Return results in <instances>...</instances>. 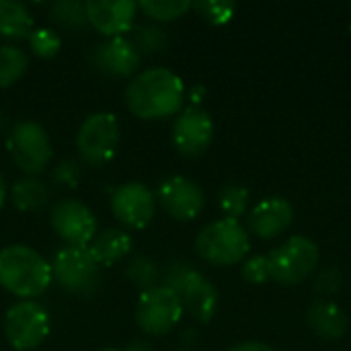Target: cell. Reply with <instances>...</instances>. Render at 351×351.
I'll list each match as a JSON object with an SVG mask.
<instances>
[{
    "label": "cell",
    "mask_w": 351,
    "mask_h": 351,
    "mask_svg": "<svg viewBox=\"0 0 351 351\" xmlns=\"http://www.w3.org/2000/svg\"><path fill=\"white\" fill-rule=\"evenodd\" d=\"M123 99L138 119H167L181 111L185 84L169 68H148L128 82Z\"/></svg>",
    "instance_id": "cell-1"
},
{
    "label": "cell",
    "mask_w": 351,
    "mask_h": 351,
    "mask_svg": "<svg viewBox=\"0 0 351 351\" xmlns=\"http://www.w3.org/2000/svg\"><path fill=\"white\" fill-rule=\"evenodd\" d=\"M51 282V265L35 249L10 245L0 251V286L6 292L21 300H33L41 296Z\"/></svg>",
    "instance_id": "cell-2"
},
{
    "label": "cell",
    "mask_w": 351,
    "mask_h": 351,
    "mask_svg": "<svg viewBox=\"0 0 351 351\" xmlns=\"http://www.w3.org/2000/svg\"><path fill=\"white\" fill-rule=\"evenodd\" d=\"M162 286L171 288L197 323H210L218 311V290L185 261H173L165 269Z\"/></svg>",
    "instance_id": "cell-3"
},
{
    "label": "cell",
    "mask_w": 351,
    "mask_h": 351,
    "mask_svg": "<svg viewBox=\"0 0 351 351\" xmlns=\"http://www.w3.org/2000/svg\"><path fill=\"white\" fill-rule=\"evenodd\" d=\"M251 249L249 232L239 220L222 218L204 226L195 237L197 255L212 265H234L241 263Z\"/></svg>",
    "instance_id": "cell-4"
},
{
    "label": "cell",
    "mask_w": 351,
    "mask_h": 351,
    "mask_svg": "<svg viewBox=\"0 0 351 351\" xmlns=\"http://www.w3.org/2000/svg\"><path fill=\"white\" fill-rule=\"evenodd\" d=\"M267 257L274 282L282 286H298L317 271L321 251L315 241L296 234L290 237L278 249H274Z\"/></svg>",
    "instance_id": "cell-5"
},
{
    "label": "cell",
    "mask_w": 351,
    "mask_h": 351,
    "mask_svg": "<svg viewBox=\"0 0 351 351\" xmlns=\"http://www.w3.org/2000/svg\"><path fill=\"white\" fill-rule=\"evenodd\" d=\"M51 278L64 292L88 296L99 286L101 265L88 247H64L51 263Z\"/></svg>",
    "instance_id": "cell-6"
},
{
    "label": "cell",
    "mask_w": 351,
    "mask_h": 351,
    "mask_svg": "<svg viewBox=\"0 0 351 351\" xmlns=\"http://www.w3.org/2000/svg\"><path fill=\"white\" fill-rule=\"evenodd\" d=\"M119 146V123L117 117L109 111H99L88 115L78 134H76V150L82 162L88 167L107 165Z\"/></svg>",
    "instance_id": "cell-7"
},
{
    "label": "cell",
    "mask_w": 351,
    "mask_h": 351,
    "mask_svg": "<svg viewBox=\"0 0 351 351\" xmlns=\"http://www.w3.org/2000/svg\"><path fill=\"white\" fill-rule=\"evenodd\" d=\"M6 150L12 162L27 175L45 171L51 158V144L45 128L37 121H19L6 136Z\"/></svg>",
    "instance_id": "cell-8"
},
{
    "label": "cell",
    "mask_w": 351,
    "mask_h": 351,
    "mask_svg": "<svg viewBox=\"0 0 351 351\" xmlns=\"http://www.w3.org/2000/svg\"><path fill=\"white\" fill-rule=\"evenodd\" d=\"M4 335L16 351L39 348L49 335V315L35 300L14 302L4 317Z\"/></svg>",
    "instance_id": "cell-9"
},
{
    "label": "cell",
    "mask_w": 351,
    "mask_h": 351,
    "mask_svg": "<svg viewBox=\"0 0 351 351\" xmlns=\"http://www.w3.org/2000/svg\"><path fill=\"white\" fill-rule=\"evenodd\" d=\"M183 313V304L171 288L154 286L142 292V296L138 298L136 323L144 333L160 337L171 333L179 325Z\"/></svg>",
    "instance_id": "cell-10"
},
{
    "label": "cell",
    "mask_w": 351,
    "mask_h": 351,
    "mask_svg": "<svg viewBox=\"0 0 351 351\" xmlns=\"http://www.w3.org/2000/svg\"><path fill=\"white\" fill-rule=\"evenodd\" d=\"M156 202L173 220L189 222L202 214L206 206V195L195 181L181 175H173L160 183L156 191Z\"/></svg>",
    "instance_id": "cell-11"
},
{
    "label": "cell",
    "mask_w": 351,
    "mask_h": 351,
    "mask_svg": "<svg viewBox=\"0 0 351 351\" xmlns=\"http://www.w3.org/2000/svg\"><path fill=\"white\" fill-rule=\"evenodd\" d=\"M111 212L128 228H146L156 214V195L138 181L123 183L111 193Z\"/></svg>",
    "instance_id": "cell-12"
},
{
    "label": "cell",
    "mask_w": 351,
    "mask_h": 351,
    "mask_svg": "<svg viewBox=\"0 0 351 351\" xmlns=\"http://www.w3.org/2000/svg\"><path fill=\"white\" fill-rule=\"evenodd\" d=\"M51 228L68 247H88L97 234V220L84 204L60 199L51 208Z\"/></svg>",
    "instance_id": "cell-13"
},
{
    "label": "cell",
    "mask_w": 351,
    "mask_h": 351,
    "mask_svg": "<svg viewBox=\"0 0 351 351\" xmlns=\"http://www.w3.org/2000/svg\"><path fill=\"white\" fill-rule=\"evenodd\" d=\"M214 138V121L199 107L183 109L173 123V144L175 148L189 158L202 156Z\"/></svg>",
    "instance_id": "cell-14"
},
{
    "label": "cell",
    "mask_w": 351,
    "mask_h": 351,
    "mask_svg": "<svg viewBox=\"0 0 351 351\" xmlns=\"http://www.w3.org/2000/svg\"><path fill=\"white\" fill-rule=\"evenodd\" d=\"M84 6L88 25L107 39L123 37L132 29L138 12V4L132 0H88Z\"/></svg>",
    "instance_id": "cell-15"
},
{
    "label": "cell",
    "mask_w": 351,
    "mask_h": 351,
    "mask_svg": "<svg viewBox=\"0 0 351 351\" xmlns=\"http://www.w3.org/2000/svg\"><path fill=\"white\" fill-rule=\"evenodd\" d=\"M93 66L107 74V76H117V78H128L134 72H138L142 64V53L134 45L132 39L123 37H111L97 45L90 56Z\"/></svg>",
    "instance_id": "cell-16"
},
{
    "label": "cell",
    "mask_w": 351,
    "mask_h": 351,
    "mask_svg": "<svg viewBox=\"0 0 351 351\" xmlns=\"http://www.w3.org/2000/svg\"><path fill=\"white\" fill-rule=\"evenodd\" d=\"M294 208L284 197H265L249 212V230L257 239L269 241L292 226Z\"/></svg>",
    "instance_id": "cell-17"
},
{
    "label": "cell",
    "mask_w": 351,
    "mask_h": 351,
    "mask_svg": "<svg viewBox=\"0 0 351 351\" xmlns=\"http://www.w3.org/2000/svg\"><path fill=\"white\" fill-rule=\"evenodd\" d=\"M306 321H308V327L313 329V333L325 341L341 339L350 327V321H348V315L343 313V308L329 300H317L308 308Z\"/></svg>",
    "instance_id": "cell-18"
},
{
    "label": "cell",
    "mask_w": 351,
    "mask_h": 351,
    "mask_svg": "<svg viewBox=\"0 0 351 351\" xmlns=\"http://www.w3.org/2000/svg\"><path fill=\"white\" fill-rule=\"evenodd\" d=\"M88 251L93 253L99 265L109 267L128 257V253L132 251V237L121 228H105L95 234L93 243L88 245Z\"/></svg>",
    "instance_id": "cell-19"
},
{
    "label": "cell",
    "mask_w": 351,
    "mask_h": 351,
    "mask_svg": "<svg viewBox=\"0 0 351 351\" xmlns=\"http://www.w3.org/2000/svg\"><path fill=\"white\" fill-rule=\"evenodd\" d=\"M33 31V16L23 2L0 0V37L25 39Z\"/></svg>",
    "instance_id": "cell-20"
},
{
    "label": "cell",
    "mask_w": 351,
    "mask_h": 351,
    "mask_svg": "<svg viewBox=\"0 0 351 351\" xmlns=\"http://www.w3.org/2000/svg\"><path fill=\"white\" fill-rule=\"evenodd\" d=\"M47 187L33 177L19 179L10 189V202L21 212H39L47 204Z\"/></svg>",
    "instance_id": "cell-21"
},
{
    "label": "cell",
    "mask_w": 351,
    "mask_h": 351,
    "mask_svg": "<svg viewBox=\"0 0 351 351\" xmlns=\"http://www.w3.org/2000/svg\"><path fill=\"white\" fill-rule=\"evenodd\" d=\"M29 58L16 45H2L0 47V88L12 86L16 80L23 78L27 72Z\"/></svg>",
    "instance_id": "cell-22"
},
{
    "label": "cell",
    "mask_w": 351,
    "mask_h": 351,
    "mask_svg": "<svg viewBox=\"0 0 351 351\" xmlns=\"http://www.w3.org/2000/svg\"><path fill=\"white\" fill-rule=\"evenodd\" d=\"M49 16L53 23H58L62 29L68 31H78L84 25H88L86 21V6L84 2L78 0H58L49 6Z\"/></svg>",
    "instance_id": "cell-23"
},
{
    "label": "cell",
    "mask_w": 351,
    "mask_h": 351,
    "mask_svg": "<svg viewBox=\"0 0 351 351\" xmlns=\"http://www.w3.org/2000/svg\"><path fill=\"white\" fill-rule=\"evenodd\" d=\"M138 8L146 16L158 23H169V21L183 16L187 10H191V2L189 0H140Z\"/></svg>",
    "instance_id": "cell-24"
},
{
    "label": "cell",
    "mask_w": 351,
    "mask_h": 351,
    "mask_svg": "<svg viewBox=\"0 0 351 351\" xmlns=\"http://www.w3.org/2000/svg\"><path fill=\"white\" fill-rule=\"evenodd\" d=\"M125 276H128V280H130L134 286H138L142 292H146V290L158 286L160 271H158V265H156L152 259H148V257H144V255H138V257H134V259L128 263Z\"/></svg>",
    "instance_id": "cell-25"
},
{
    "label": "cell",
    "mask_w": 351,
    "mask_h": 351,
    "mask_svg": "<svg viewBox=\"0 0 351 351\" xmlns=\"http://www.w3.org/2000/svg\"><path fill=\"white\" fill-rule=\"evenodd\" d=\"M191 8L210 25H226L234 16V2L226 0H197L191 2Z\"/></svg>",
    "instance_id": "cell-26"
},
{
    "label": "cell",
    "mask_w": 351,
    "mask_h": 351,
    "mask_svg": "<svg viewBox=\"0 0 351 351\" xmlns=\"http://www.w3.org/2000/svg\"><path fill=\"white\" fill-rule=\"evenodd\" d=\"M27 39H29V45H31L33 53L37 58H41V60L53 58L60 51V47H62V37L53 29H49V27L33 29Z\"/></svg>",
    "instance_id": "cell-27"
},
{
    "label": "cell",
    "mask_w": 351,
    "mask_h": 351,
    "mask_svg": "<svg viewBox=\"0 0 351 351\" xmlns=\"http://www.w3.org/2000/svg\"><path fill=\"white\" fill-rule=\"evenodd\" d=\"M134 45L140 53H158L167 47V33L156 25H142L134 33Z\"/></svg>",
    "instance_id": "cell-28"
},
{
    "label": "cell",
    "mask_w": 351,
    "mask_h": 351,
    "mask_svg": "<svg viewBox=\"0 0 351 351\" xmlns=\"http://www.w3.org/2000/svg\"><path fill=\"white\" fill-rule=\"evenodd\" d=\"M249 206V191L241 185H228L220 191V208L226 218L239 220Z\"/></svg>",
    "instance_id": "cell-29"
},
{
    "label": "cell",
    "mask_w": 351,
    "mask_h": 351,
    "mask_svg": "<svg viewBox=\"0 0 351 351\" xmlns=\"http://www.w3.org/2000/svg\"><path fill=\"white\" fill-rule=\"evenodd\" d=\"M241 276L247 284L261 286L271 280V269H269V257L267 255H253L243 261Z\"/></svg>",
    "instance_id": "cell-30"
},
{
    "label": "cell",
    "mask_w": 351,
    "mask_h": 351,
    "mask_svg": "<svg viewBox=\"0 0 351 351\" xmlns=\"http://www.w3.org/2000/svg\"><path fill=\"white\" fill-rule=\"evenodd\" d=\"M80 162L74 158H64L60 160L53 171H51V181L53 185L62 187V189H76L80 183Z\"/></svg>",
    "instance_id": "cell-31"
},
{
    "label": "cell",
    "mask_w": 351,
    "mask_h": 351,
    "mask_svg": "<svg viewBox=\"0 0 351 351\" xmlns=\"http://www.w3.org/2000/svg\"><path fill=\"white\" fill-rule=\"evenodd\" d=\"M341 271L337 267H325L317 274L315 280V292L321 296H331L341 288Z\"/></svg>",
    "instance_id": "cell-32"
},
{
    "label": "cell",
    "mask_w": 351,
    "mask_h": 351,
    "mask_svg": "<svg viewBox=\"0 0 351 351\" xmlns=\"http://www.w3.org/2000/svg\"><path fill=\"white\" fill-rule=\"evenodd\" d=\"M228 351H274L267 343H261V341H245V343H239V346H232Z\"/></svg>",
    "instance_id": "cell-33"
},
{
    "label": "cell",
    "mask_w": 351,
    "mask_h": 351,
    "mask_svg": "<svg viewBox=\"0 0 351 351\" xmlns=\"http://www.w3.org/2000/svg\"><path fill=\"white\" fill-rule=\"evenodd\" d=\"M204 95H206V88H204V86H193V88H191V101H193L191 107H197V103L202 101Z\"/></svg>",
    "instance_id": "cell-34"
},
{
    "label": "cell",
    "mask_w": 351,
    "mask_h": 351,
    "mask_svg": "<svg viewBox=\"0 0 351 351\" xmlns=\"http://www.w3.org/2000/svg\"><path fill=\"white\" fill-rule=\"evenodd\" d=\"M123 351H154L146 341H132Z\"/></svg>",
    "instance_id": "cell-35"
},
{
    "label": "cell",
    "mask_w": 351,
    "mask_h": 351,
    "mask_svg": "<svg viewBox=\"0 0 351 351\" xmlns=\"http://www.w3.org/2000/svg\"><path fill=\"white\" fill-rule=\"evenodd\" d=\"M4 202H6V185H4V179H2V175H0V210H2V206H4Z\"/></svg>",
    "instance_id": "cell-36"
},
{
    "label": "cell",
    "mask_w": 351,
    "mask_h": 351,
    "mask_svg": "<svg viewBox=\"0 0 351 351\" xmlns=\"http://www.w3.org/2000/svg\"><path fill=\"white\" fill-rule=\"evenodd\" d=\"M6 125H8V119H6V115L0 111V132H4V130H6Z\"/></svg>",
    "instance_id": "cell-37"
},
{
    "label": "cell",
    "mask_w": 351,
    "mask_h": 351,
    "mask_svg": "<svg viewBox=\"0 0 351 351\" xmlns=\"http://www.w3.org/2000/svg\"><path fill=\"white\" fill-rule=\"evenodd\" d=\"M101 351H117V350H113V348H109V350H101Z\"/></svg>",
    "instance_id": "cell-38"
},
{
    "label": "cell",
    "mask_w": 351,
    "mask_h": 351,
    "mask_svg": "<svg viewBox=\"0 0 351 351\" xmlns=\"http://www.w3.org/2000/svg\"><path fill=\"white\" fill-rule=\"evenodd\" d=\"M350 31H351V25H350Z\"/></svg>",
    "instance_id": "cell-39"
}]
</instances>
